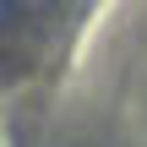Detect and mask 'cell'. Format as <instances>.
I'll use <instances>...</instances> for the list:
<instances>
[{
    "mask_svg": "<svg viewBox=\"0 0 147 147\" xmlns=\"http://www.w3.org/2000/svg\"><path fill=\"white\" fill-rule=\"evenodd\" d=\"M22 5H49V0H22Z\"/></svg>",
    "mask_w": 147,
    "mask_h": 147,
    "instance_id": "1",
    "label": "cell"
}]
</instances>
